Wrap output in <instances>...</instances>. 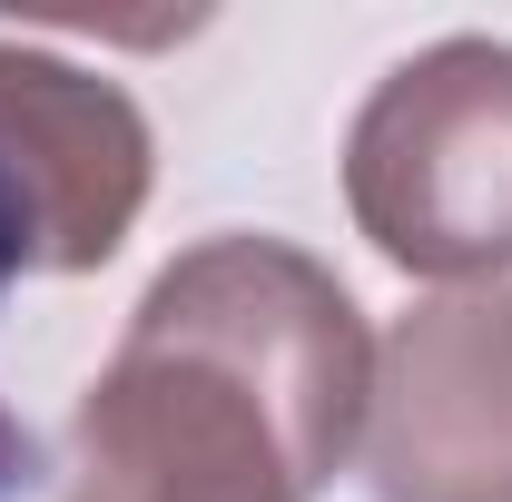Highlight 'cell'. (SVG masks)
<instances>
[{"instance_id": "obj_1", "label": "cell", "mask_w": 512, "mask_h": 502, "mask_svg": "<svg viewBox=\"0 0 512 502\" xmlns=\"http://www.w3.org/2000/svg\"><path fill=\"white\" fill-rule=\"evenodd\" d=\"M375 404L355 296L286 237H207L79 394L60 502H316Z\"/></svg>"}, {"instance_id": "obj_2", "label": "cell", "mask_w": 512, "mask_h": 502, "mask_svg": "<svg viewBox=\"0 0 512 502\" xmlns=\"http://www.w3.org/2000/svg\"><path fill=\"white\" fill-rule=\"evenodd\" d=\"M345 207L394 266L493 286L512 276V50L434 40L355 109Z\"/></svg>"}, {"instance_id": "obj_3", "label": "cell", "mask_w": 512, "mask_h": 502, "mask_svg": "<svg viewBox=\"0 0 512 502\" xmlns=\"http://www.w3.org/2000/svg\"><path fill=\"white\" fill-rule=\"evenodd\" d=\"M375 502H512V286L434 296L375 345Z\"/></svg>"}, {"instance_id": "obj_4", "label": "cell", "mask_w": 512, "mask_h": 502, "mask_svg": "<svg viewBox=\"0 0 512 502\" xmlns=\"http://www.w3.org/2000/svg\"><path fill=\"white\" fill-rule=\"evenodd\" d=\"M0 197L40 276L109 266L148 207V119L119 79L0 40Z\"/></svg>"}, {"instance_id": "obj_5", "label": "cell", "mask_w": 512, "mask_h": 502, "mask_svg": "<svg viewBox=\"0 0 512 502\" xmlns=\"http://www.w3.org/2000/svg\"><path fill=\"white\" fill-rule=\"evenodd\" d=\"M20 266H30V247H20V217H10V197H0V286H10ZM30 483H40V443L0 414V502H20Z\"/></svg>"}]
</instances>
